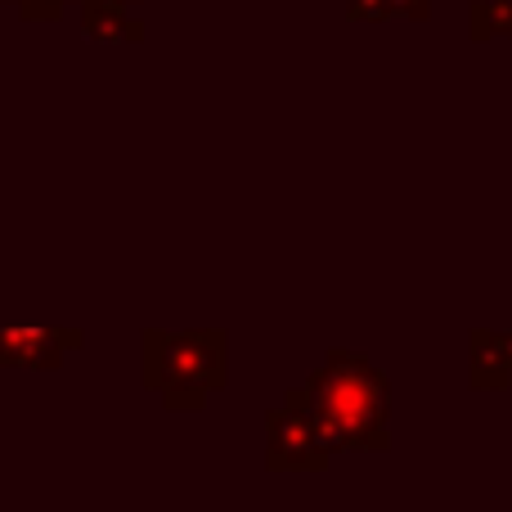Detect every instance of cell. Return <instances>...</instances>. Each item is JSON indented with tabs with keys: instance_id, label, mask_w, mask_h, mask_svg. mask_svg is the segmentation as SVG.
I'll return each mask as SVG.
<instances>
[{
	"instance_id": "cell-4",
	"label": "cell",
	"mask_w": 512,
	"mask_h": 512,
	"mask_svg": "<svg viewBox=\"0 0 512 512\" xmlns=\"http://www.w3.org/2000/svg\"><path fill=\"white\" fill-rule=\"evenodd\" d=\"M86 333L59 324H5L0 328V369L54 373L68 351H81Z\"/></svg>"
},
{
	"instance_id": "cell-1",
	"label": "cell",
	"mask_w": 512,
	"mask_h": 512,
	"mask_svg": "<svg viewBox=\"0 0 512 512\" xmlns=\"http://www.w3.org/2000/svg\"><path fill=\"white\" fill-rule=\"evenodd\" d=\"M328 454L391 450V382L360 351H328L324 364L297 387Z\"/></svg>"
},
{
	"instance_id": "cell-6",
	"label": "cell",
	"mask_w": 512,
	"mask_h": 512,
	"mask_svg": "<svg viewBox=\"0 0 512 512\" xmlns=\"http://www.w3.org/2000/svg\"><path fill=\"white\" fill-rule=\"evenodd\" d=\"M77 9H81V32L90 41H104V45L144 41V23L131 9H113V5H99V0H77Z\"/></svg>"
},
{
	"instance_id": "cell-12",
	"label": "cell",
	"mask_w": 512,
	"mask_h": 512,
	"mask_svg": "<svg viewBox=\"0 0 512 512\" xmlns=\"http://www.w3.org/2000/svg\"><path fill=\"white\" fill-rule=\"evenodd\" d=\"M0 5H18V0H0Z\"/></svg>"
},
{
	"instance_id": "cell-7",
	"label": "cell",
	"mask_w": 512,
	"mask_h": 512,
	"mask_svg": "<svg viewBox=\"0 0 512 512\" xmlns=\"http://www.w3.org/2000/svg\"><path fill=\"white\" fill-rule=\"evenodd\" d=\"M468 36L472 41H512V0H472L468 5Z\"/></svg>"
},
{
	"instance_id": "cell-11",
	"label": "cell",
	"mask_w": 512,
	"mask_h": 512,
	"mask_svg": "<svg viewBox=\"0 0 512 512\" xmlns=\"http://www.w3.org/2000/svg\"><path fill=\"white\" fill-rule=\"evenodd\" d=\"M99 5H113V9H135L140 0H99Z\"/></svg>"
},
{
	"instance_id": "cell-10",
	"label": "cell",
	"mask_w": 512,
	"mask_h": 512,
	"mask_svg": "<svg viewBox=\"0 0 512 512\" xmlns=\"http://www.w3.org/2000/svg\"><path fill=\"white\" fill-rule=\"evenodd\" d=\"M396 5V18H409V23H427L432 18V0H391Z\"/></svg>"
},
{
	"instance_id": "cell-2",
	"label": "cell",
	"mask_w": 512,
	"mask_h": 512,
	"mask_svg": "<svg viewBox=\"0 0 512 512\" xmlns=\"http://www.w3.org/2000/svg\"><path fill=\"white\" fill-rule=\"evenodd\" d=\"M140 382L176 414H198L230 382V337L225 328H144Z\"/></svg>"
},
{
	"instance_id": "cell-8",
	"label": "cell",
	"mask_w": 512,
	"mask_h": 512,
	"mask_svg": "<svg viewBox=\"0 0 512 512\" xmlns=\"http://www.w3.org/2000/svg\"><path fill=\"white\" fill-rule=\"evenodd\" d=\"M68 5H77V0H18V18L23 23H59Z\"/></svg>"
},
{
	"instance_id": "cell-3",
	"label": "cell",
	"mask_w": 512,
	"mask_h": 512,
	"mask_svg": "<svg viewBox=\"0 0 512 512\" xmlns=\"http://www.w3.org/2000/svg\"><path fill=\"white\" fill-rule=\"evenodd\" d=\"M328 459H333V454L324 450L306 400L292 387L288 400L265 414V468L270 472H319V468H328Z\"/></svg>"
},
{
	"instance_id": "cell-5",
	"label": "cell",
	"mask_w": 512,
	"mask_h": 512,
	"mask_svg": "<svg viewBox=\"0 0 512 512\" xmlns=\"http://www.w3.org/2000/svg\"><path fill=\"white\" fill-rule=\"evenodd\" d=\"M468 382L477 391H508L512 387V333L472 328L468 333Z\"/></svg>"
},
{
	"instance_id": "cell-9",
	"label": "cell",
	"mask_w": 512,
	"mask_h": 512,
	"mask_svg": "<svg viewBox=\"0 0 512 512\" xmlns=\"http://www.w3.org/2000/svg\"><path fill=\"white\" fill-rule=\"evenodd\" d=\"M346 18L351 23H391L396 5L391 0H346Z\"/></svg>"
}]
</instances>
